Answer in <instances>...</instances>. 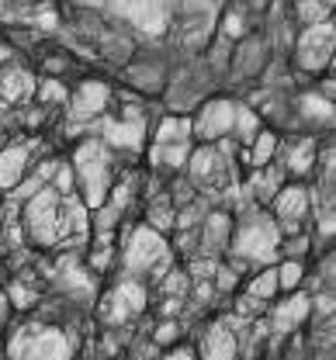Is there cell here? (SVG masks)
Returning a JSON list of instances; mask_svg holds the SVG:
<instances>
[{
  "mask_svg": "<svg viewBox=\"0 0 336 360\" xmlns=\"http://www.w3.org/2000/svg\"><path fill=\"white\" fill-rule=\"evenodd\" d=\"M264 129V118H260V111L257 108H250V104H236V118H233V135L240 139L243 146H250L257 132Z\"/></svg>",
  "mask_w": 336,
  "mask_h": 360,
  "instance_id": "22",
  "label": "cell"
},
{
  "mask_svg": "<svg viewBox=\"0 0 336 360\" xmlns=\"http://www.w3.org/2000/svg\"><path fill=\"white\" fill-rule=\"evenodd\" d=\"M181 336H184V329H181V322L177 319H160L156 326H153V347H160V350H170V347H177L181 343Z\"/></svg>",
  "mask_w": 336,
  "mask_h": 360,
  "instance_id": "27",
  "label": "cell"
},
{
  "mask_svg": "<svg viewBox=\"0 0 336 360\" xmlns=\"http://www.w3.org/2000/svg\"><path fill=\"white\" fill-rule=\"evenodd\" d=\"M32 167V149L28 146H4L0 149V194H11Z\"/></svg>",
  "mask_w": 336,
  "mask_h": 360,
  "instance_id": "14",
  "label": "cell"
},
{
  "mask_svg": "<svg viewBox=\"0 0 336 360\" xmlns=\"http://www.w3.org/2000/svg\"><path fill=\"white\" fill-rule=\"evenodd\" d=\"M160 295H163V298H184V302H188V295H191V277H188V270H177V267L167 270L163 281H160Z\"/></svg>",
  "mask_w": 336,
  "mask_h": 360,
  "instance_id": "26",
  "label": "cell"
},
{
  "mask_svg": "<svg viewBox=\"0 0 336 360\" xmlns=\"http://www.w3.org/2000/svg\"><path fill=\"white\" fill-rule=\"evenodd\" d=\"M73 177H77V194L80 201L94 212L101 208V201L108 198L111 191V153L101 139H84L77 149H73Z\"/></svg>",
  "mask_w": 336,
  "mask_h": 360,
  "instance_id": "2",
  "label": "cell"
},
{
  "mask_svg": "<svg viewBox=\"0 0 336 360\" xmlns=\"http://www.w3.org/2000/svg\"><path fill=\"white\" fill-rule=\"evenodd\" d=\"M233 118H236V101L229 97H212L198 108L191 118V139L198 142H219L226 135H233Z\"/></svg>",
  "mask_w": 336,
  "mask_h": 360,
  "instance_id": "7",
  "label": "cell"
},
{
  "mask_svg": "<svg viewBox=\"0 0 336 360\" xmlns=\"http://www.w3.org/2000/svg\"><path fill=\"white\" fill-rule=\"evenodd\" d=\"M174 222H177V205H174L170 194H160V198L149 205V212H146V225L156 229L160 236H167V229H174Z\"/></svg>",
  "mask_w": 336,
  "mask_h": 360,
  "instance_id": "19",
  "label": "cell"
},
{
  "mask_svg": "<svg viewBox=\"0 0 336 360\" xmlns=\"http://www.w3.org/2000/svg\"><path fill=\"white\" fill-rule=\"evenodd\" d=\"M21 222H25V232H28V243L32 246H39V250L59 246L66 239V229H63V198L46 184L42 191H35L21 205Z\"/></svg>",
  "mask_w": 336,
  "mask_h": 360,
  "instance_id": "4",
  "label": "cell"
},
{
  "mask_svg": "<svg viewBox=\"0 0 336 360\" xmlns=\"http://www.w3.org/2000/svg\"><path fill=\"white\" fill-rule=\"evenodd\" d=\"M274 160H278V135H274V129H260L250 146H243V167H250V170L267 167Z\"/></svg>",
  "mask_w": 336,
  "mask_h": 360,
  "instance_id": "17",
  "label": "cell"
},
{
  "mask_svg": "<svg viewBox=\"0 0 336 360\" xmlns=\"http://www.w3.org/2000/svg\"><path fill=\"white\" fill-rule=\"evenodd\" d=\"M108 101H111V87L101 84V80H84L80 87L70 94V108H73V115L80 122H91L97 115H104Z\"/></svg>",
  "mask_w": 336,
  "mask_h": 360,
  "instance_id": "11",
  "label": "cell"
},
{
  "mask_svg": "<svg viewBox=\"0 0 336 360\" xmlns=\"http://www.w3.org/2000/svg\"><path fill=\"white\" fill-rule=\"evenodd\" d=\"M25 360H70V343L59 329H32L28 343H25Z\"/></svg>",
  "mask_w": 336,
  "mask_h": 360,
  "instance_id": "12",
  "label": "cell"
},
{
  "mask_svg": "<svg viewBox=\"0 0 336 360\" xmlns=\"http://www.w3.org/2000/svg\"><path fill=\"white\" fill-rule=\"evenodd\" d=\"M160 360H198L191 354V350H181V347H170V354L167 357H160Z\"/></svg>",
  "mask_w": 336,
  "mask_h": 360,
  "instance_id": "31",
  "label": "cell"
},
{
  "mask_svg": "<svg viewBox=\"0 0 336 360\" xmlns=\"http://www.w3.org/2000/svg\"><path fill=\"white\" fill-rule=\"evenodd\" d=\"M233 229H236V215L233 212H208L201 219V229H198V253L219 257L222 250H229Z\"/></svg>",
  "mask_w": 336,
  "mask_h": 360,
  "instance_id": "9",
  "label": "cell"
},
{
  "mask_svg": "<svg viewBox=\"0 0 336 360\" xmlns=\"http://www.w3.org/2000/svg\"><path fill=\"white\" fill-rule=\"evenodd\" d=\"M35 97V77L21 66H11L4 63L0 66V101L4 104H21V101H32Z\"/></svg>",
  "mask_w": 336,
  "mask_h": 360,
  "instance_id": "15",
  "label": "cell"
},
{
  "mask_svg": "<svg viewBox=\"0 0 336 360\" xmlns=\"http://www.w3.org/2000/svg\"><path fill=\"white\" fill-rule=\"evenodd\" d=\"M271 219L278 225H285V232H298V222H305V215L312 212L309 205H312V191L305 187V184H298V180H288L271 201Z\"/></svg>",
  "mask_w": 336,
  "mask_h": 360,
  "instance_id": "8",
  "label": "cell"
},
{
  "mask_svg": "<svg viewBox=\"0 0 336 360\" xmlns=\"http://www.w3.org/2000/svg\"><path fill=\"white\" fill-rule=\"evenodd\" d=\"M309 312H312L309 295H305V291H288V295H281V302L274 305L271 326H274V333H298V326L309 319Z\"/></svg>",
  "mask_w": 336,
  "mask_h": 360,
  "instance_id": "10",
  "label": "cell"
},
{
  "mask_svg": "<svg viewBox=\"0 0 336 360\" xmlns=\"http://www.w3.org/2000/svg\"><path fill=\"white\" fill-rule=\"evenodd\" d=\"M4 295H7V302H11V312H25V309H32V305L39 302V295H35L25 281H11Z\"/></svg>",
  "mask_w": 336,
  "mask_h": 360,
  "instance_id": "28",
  "label": "cell"
},
{
  "mask_svg": "<svg viewBox=\"0 0 336 360\" xmlns=\"http://www.w3.org/2000/svg\"><path fill=\"white\" fill-rule=\"evenodd\" d=\"M316 163H319V142H316V139H302V142H295L288 153L281 156L285 174L295 177V180H305L312 170H316Z\"/></svg>",
  "mask_w": 336,
  "mask_h": 360,
  "instance_id": "16",
  "label": "cell"
},
{
  "mask_svg": "<svg viewBox=\"0 0 336 360\" xmlns=\"http://www.w3.org/2000/svg\"><path fill=\"white\" fill-rule=\"evenodd\" d=\"M122 260L129 277H139V281H163V274L174 267V253H170V243L167 236H160L156 229L139 225L132 229V236H125V250H122Z\"/></svg>",
  "mask_w": 336,
  "mask_h": 360,
  "instance_id": "3",
  "label": "cell"
},
{
  "mask_svg": "<svg viewBox=\"0 0 336 360\" xmlns=\"http://www.w3.org/2000/svg\"><path fill=\"white\" fill-rule=\"evenodd\" d=\"M295 14H298V21L309 28V25H323V21H330V14H333V0H298L295 4Z\"/></svg>",
  "mask_w": 336,
  "mask_h": 360,
  "instance_id": "24",
  "label": "cell"
},
{
  "mask_svg": "<svg viewBox=\"0 0 336 360\" xmlns=\"http://www.w3.org/2000/svg\"><path fill=\"white\" fill-rule=\"evenodd\" d=\"M333 39H336L333 21L309 25V28L298 35V45H295V63H298V70L309 73V77H326V73L333 70Z\"/></svg>",
  "mask_w": 336,
  "mask_h": 360,
  "instance_id": "5",
  "label": "cell"
},
{
  "mask_svg": "<svg viewBox=\"0 0 336 360\" xmlns=\"http://www.w3.org/2000/svg\"><path fill=\"white\" fill-rule=\"evenodd\" d=\"M278 246H281V225L271 219V212H253L250 219L236 222L233 239H229V253L246 260L250 267H271L278 264Z\"/></svg>",
  "mask_w": 336,
  "mask_h": 360,
  "instance_id": "1",
  "label": "cell"
},
{
  "mask_svg": "<svg viewBox=\"0 0 336 360\" xmlns=\"http://www.w3.org/2000/svg\"><path fill=\"white\" fill-rule=\"evenodd\" d=\"M191 156V142H156L153 146V163L167 170H181Z\"/></svg>",
  "mask_w": 336,
  "mask_h": 360,
  "instance_id": "21",
  "label": "cell"
},
{
  "mask_svg": "<svg viewBox=\"0 0 336 360\" xmlns=\"http://www.w3.org/2000/svg\"><path fill=\"white\" fill-rule=\"evenodd\" d=\"M243 295H250V298H260V302H274L281 291H278V274H274V264L271 267H257L250 270V277H243Z\"/></svg>",
  "mask_w": 336,
  "mask_h": 360,
  "instance_id": "18",
  "label": "cell"
},
{
  "mask_svg": "<svg viewBox=\"0 0 336 360\" xmlns=\"http://www.w3.org/2000/svg\"><path fill=\"white\" fill-rule=\"evenodd\" d=\"M156 142H191V118L167 115L156 129Z\"/></svg>",
  "mask_w": 336,
  "mask_h": 360,
  "instance_id": "23",
  "label": "cell"
},
{
  "mask_svg": "<svg viewBox=\"0 0 336 360\" xmlns=\"http://www.w3.org/2000/svg\"><path fill=\"white\" fill-rule=\"evenodd\" d=\"M181 309H184V298H163V305H160V319H174Z\"/></svg>",
  "mask_w": 336,
  "mask_h": 360,
  "instance_id": "30",
  "label": "cell"
},
{
  "mask_svg": "<svg viewBox=\"0 0 336 360\" xmlns=\"http://www.w3.org/2000/svg\"><path fill=\"white\" fill-rule=\"evenodd\" d=\"M236 333H233V326L229 322H215L208 333H205V340H201V347H198V360H236Z\"/></svg>",
  "mask_w": 336,
  "mask_h": 360,
  "instance_id": "13",
  "label": "cell"
},
{
  "mask_svg": "<svg viewBox=\"0 0 336 360\" xmlns=\"http://www.w3.org/2000/svg\"><path fill=\"white\" fill-rule=\"evenodd\" d=\"M302 115H305V125H330L333 122V101H326L323 94H302L298 101Z\"/></svg>",
  "mask_w": 336,
  "mask_h": 360,
  "instance_id": "20",
  "label": "cell"
},
{
  "mask_svg": "<svg viewBox=\"0 0 336 360\" xmlns=\"http://www.w3.org/2000/svg\"><path fill=\"white\" fill-rule=\"evenodd\" d=\"M35 94H39V101L46 104V108H59V104H66L70 101V87L66 84H59V80H42V84H35Z\"/></svg>",
  "mask_w": 336,
  "mask_h": 360,
  "instance_id": "29",
  "label": "cell"
},
{
  "mask_svg": "<svg viewBox=\"0 0 336 360\" xmlns=\"http://www.w3.org/2000/svg\"><path fill=\"white\" fill-rule=\"evenodd\" d=\"M146 305H149L146 281H139V277H125V281H118V284L101 298V319H104L111 329H118L122 322L143 315Z\"/></svg>",
  "mask_w": 336,
  "mask_h": 360,
  "instance_id": "6",
  "label": "cell"
},
{
  "mask_svg": "<svg viewBox=\"0 0 336 360\" xmlns=\"http://www.w3.org/2000/svg\"><path fill=\"white\" fill-rule=\"evenodd\" d=\"M274 274H278V291L281 295L298 291V284L305 281V260H281V264H274Z\"/></svg>",
  "mask_w": 336,
  "mask_h": 360,
  "instance_id": "25",
  "label": "cell"
}]
</instances>
